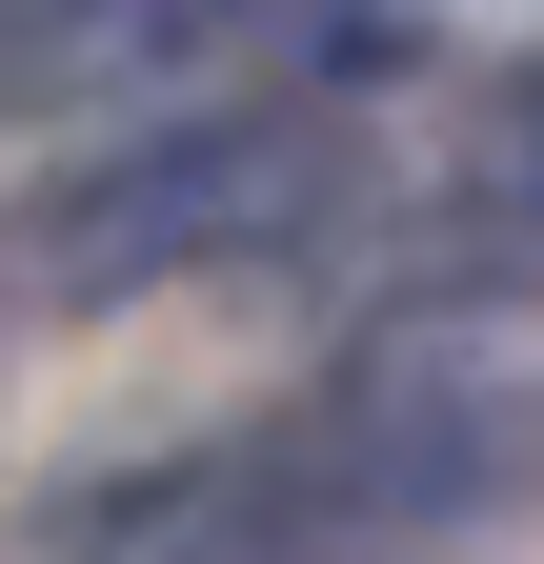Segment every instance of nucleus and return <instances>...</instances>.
I'll return each instance as SVG.
<instances>
[{
    "mask_svg": "<svg viewBox=\"0 0 544 564\" xmlns=\"http://www.w3.org/2000/svg\"><path fill=\"white\" fill-rule=\"evenodd\" d=\"M363 202V141L323 101H142L121 141H81L61 182L0 202V303L21 323H101V303H162V282H242V262H303L323 223Z\"/></svg>",
    "mask_w": 544,
    "mask_h": 564,
    "instance_id": "nucleus-1",
    "label": "nucleus"
}]
</instances>
